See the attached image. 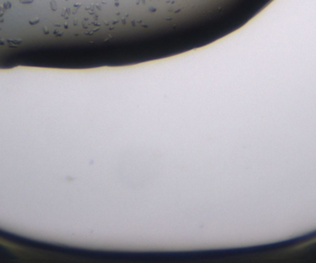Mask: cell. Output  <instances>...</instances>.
Returning <instances> with one entry per match:
<instances>
[{"instance_id":"obj_1","label":"cell","mask_w":316,"mask_h":263,"mask_svg":"<svg viewBox=\"0 0 316 263\" xmlns=\"http://www.w3.org/2000/svg\"><path fill=\"white\" fill-rule=\"evenodd\" d=\"M33 2V0H20L21 4H31Z\"/></svg>"}]
</instances>
